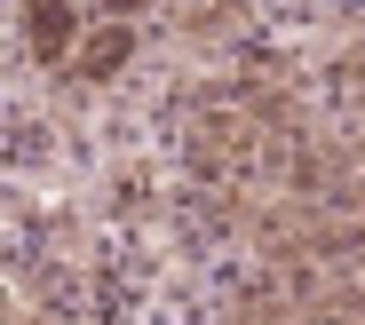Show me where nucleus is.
Here are the masks:
<instances>
[{
  "mask_svg": "<svg viewBox=\"0 0 365 325\" xmlns=\"http://www.w3.org/2000/svg\"><path fill=\"white\" fill-rule=\"evenodd\" d=\"M128 56H135L128 24H103V32H96V40L80 48V72H88V80H111V72H119V63H128Z\"/></svg>",
  "mask_w": 365,
  "mask_h": 325,
  "instance_id": "1",
  "label": "nucleus"
},
{
  "mask_svg": "<svg viewBox=\"0 0 365 325\" xmlns=\"http://www.w3.org/2000/svg\"><path fill=\"white\" fill-rule=\"evenodd\" d=\"M24 32H32V48H40V56H64V48H72V16H64V0H32Z\"/></svg>",
  "mask_w": 365,
  "mask_h": 325,
  "instance_id": "2",
  "label": "nucleus"
},
{
  "mask_svg": "<svg viewBox=\"0 0 365 325\" xmlns=\"http://www.w3.org/2000/svg\"><path fill=\"white\" fill-rule=\"evenodd\" d=\"M103 9H119V16H128V9H135V0H103Z\"/></svg>",
  "mask_w": 365,
  "mask_h": 325,
  "instance_id": "3",
  "label": "nucleus"
}]
</instances>
